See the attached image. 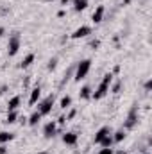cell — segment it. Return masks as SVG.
<instances>
[{
    "label": "cell",
    "instance_id": "obj_1",
    "mask_svg": "<svg viewBox=\"0 0 152 154\" xmlns=\"http://www.w3.org/2000/svg\"><path fill=\"white\" fill-rule=\"evenodd\" d=\"M111 84H113V74H111V72H108V74H104L102 82L99 84V88H97L95 91H91V99L99 100V99L106 97V95H108V91H109V86H111Z\"/></svg>",
    "mask_w": 152,
    "mask_h": 154
},
{
    "label": "cell",
    "instance_id": "obj_2",
    "mask_svg": "<svg viewBox=\"0 0 152 154\" xmlns=\"http://www.w3.org/2000/svg\"><path fill=\"white\" fill-rule=\"evenodd\" d=\"M91 70V59H82L79 65L75 66V81L81 82L82 79H86V75Z\"/></svg>",
    "mask_w": 152,
    "mask_h": 154
},
{
    "label": "cell",
    "instance_id": "obj_3",
    "mask_svg": "<svg viewBox=\"0 0 152 154\" xmlns=\"http://www.w3.org/2000/svg\"><path fill=\"white\" fill-rule=\"evenodd\" d=\"M20 45H22L20 34H18V32H13V36L9 38V43H7V54H9V57H13V56H16V54H18Z\"/></svg>",
    "mask_w": 152,
    "mask_h": 154
},
{
    "label": "cell",
    "instance_id": "obj_4",
    "mask_svg": "<svg viewBox=\"0 0 152 154\" xmlns=\"http://www.w3.org/2000/svg\"><path fill=\"white\" fill-rule=\"evenodd\" d=\"M54 100H56V97L54 95H48L47 99H43L41 102H38V111L41 115H48L50 111H52V106H54Z\"/></svg>",
    "mask_w": 152,
    "mask_h": 154
},
{
    "label": "cell",
    "instance_id": "obj_5",
    "mask_svg": "<svg viewBox=\"0 0 152 154\" xmlns=\"http://www.w3.org/2000/svg\"><path fill=\"white\" fill-rule=\"evenodd\" d=\"M56 133H57V122H56V120L47 122V124H45V127H43V136L50 140V138H54V136H56Z\"/></svg>",
    "mask_w": 152,
    "mask_h": 154
},
{
    "label": "cell",
    "instance_id": "obj_6",
    "mask_svg": "<svg viewBox=\"0 0 152 154\" xmlns=\"http://www.w3.org/2000/svg\"><path fill=\"white\" fill-rule=\"evenodd\" d=\"M138 122V108L134 106L132 109H131V113H129V116H127V120L123 122V129L127 131V129H131V127H134V124Z\"/></svg>",
    "mask_w": 152,
    "mask_h": 154
},
{
    "label": "cell",
    "instance_id": "obj_7",
    "mask_svg": "<svg viewBox=\"0 0 152 154\" xmlns=\"http://www.w3.org/2000/svg\"><path fill=\"white\" fill-rule=\"evenodd\" d=\"M90 34H91V27H90V25H81V27H77L75 31L72 32V38L74 39H81V38L90 36Z\"/></svg>",
    "mask_w": 152,
    "mask_h": 154
},
{
    "label": "cell",
    "instance_id": "obj_8",
    "mask_svg": "<svg viewBox=\"0 0 152 154\" xmlns=\"http://www.w3.org/2000/svg\"><path fill=\"white\" fill-rule=\"evenodd\" d=\"M77 140H79V134L77 133H72V131L63 133V143L65 145H75Z\"/></svg>",
    "mask_w": 152,
    "mask_h": 154
},
{
    "label": "cell",
    "instance_id": "obj_9",
    "mask_svg": "<svg viewBox=\"0 0 152 154\" xmlns=\"http://www.w3.org/2000/svg\"><path fill=\"white\" fill-rule=\"evenodd\" d=\"M108 134H111V129H109L108 125H104V127H100V129L95 133V136H93V142H95V143H100V140H102V138H106Z\"/></svg>",
    "mask_w": 152,
    "mask_h": 154
},
{
    "label": "cell",
    "instance_id": "obj_10",
    "mask_svg": "<svg viewBox=\"0 0 152 154\" xmlns=\"http://www.w3.org/2000/svg\"><path fill=\"white\" fill-rule=\"evenodd\" d=\"M104 13H106V7H104V5H99V7L93 11V16H91L93 23H100V22L104 20Z\"/></svg>",
    "mask_w": 152,
    "mask_h": 154
},
{
    "label": "cell",
    "instance_id": "obj_11",
    "mask_svg": "<svg viewBox=\"0 0 152 154\" xmlns=\"http://www.w3.org/2000/svg\"><path fill=\"white\" fill-rule=\"evenodd\" d=\"M39 99H41V88H39V86H34V88L31 90V97H29V104H31V106H34L36 102H39Z\"/></svg>",
    "mask_w": 152,
    "mask_h": 154
},
{
    "label": "cell",
    "instance_id": "obj_12",
    "mask_svg": "<svg viewBox=\"0 0 152 154\" xmlns=\"http://www.w3.org/2000/svg\"><path fill=\"white\" fill-rule=\"evenodd\" d=\"M20 104H22V97H20V95H14V97L9 99V102H7V111H16V109L20 108Z\"/></svg>",
    "mask_w": 152,
    "mask_h": 154
},
{
    "label": "cell",
    "instance_id": "obj_13",
    "mask_svg": "<svg viewBox=\"0 0 152 154\" xmlns=\"http://www.w3.org/2000/svg\"><path fill=\"white\" fill-rule=\"evenodd\" d=\"M41 118H43V115H41L39 111H34L32 115H31L29 118H27V124H29L31 127H36V125H38L39 122H41Z\"/></svg>",
    "mask_w": 152,
    "mask_h": 154
},
{
    "label": "cell",
    "instance_id": "obj_14",
    "mask_svg": "<svg viewBox=\"0 0 152 154\" xmlns=\"http://www.w3.org/2000/svg\"><path fill=\"white\" fill-rule=\"evenodd\" d=\"M13 138H14V134H13V133H9V131H0V145L9 143Z\"/></svg>",
    "mask_w": 152,
    "mask_h": 154
},
{
    "label": "cell",
    "instance_id": "obj_15",
    "mask_svg": "<svg viewBox=\"0 0 152 154\" xmlns=\"http://www.w3.org/2000/svg\"><path fill=\"white\" fill-rule=\"evenodd\" d=\"M34 59H36V56H34V54H27V56L23 57V61L20 63V68H29V66L34 63Z\"/></svg>",
    "mask_w": 152,
    "mask_h": 154
},
{
    "label": "cell",
    "instance_id": "obj_16",
    "mask_svg": "<svg viewBox=\"0 0 152 154\" xmlns=\"http://www.w3.org/2000/svg\"><path fill=\"white\" fill-rule=\"evenodd\" d=\"M86 7H88V0H74V9H75L77 13L84 11Z\"/></svg>",
    "mask_w": 152,
    "mask_h": 154
},
{
    "label": "cell",
    "instance_id": "obj_17",
    "mask_svg": "<svg viewBox=\"0 0 152 154\" xmlns=\"http://www.w3.org/2000/svg\"><path fill=\"white\" fill-rule=\"evenodd\" d=\"M111 136H113V142H114V143H120V142L125 138V129H120V131H116V133H113Z\"/></svg>",
    "mask_w": 152,
    "mask_h": 154
},
{
    "label": "cell",
    "instance_id": "obj_18",
    "mask_svg": "<svg viewBox=\"0 0 152 154\" xmlns=\"http://www.w3.org/2000/svg\"><path fill=\"white\" fill-rule=\"evenodd\" d=\"M79 97L81 99H91V88L90 86H82L81 91H79Z\"/></svg>",
    "mask_w": 152,
    "mask_h": 154
},
{
    "label": "cell",
    "instance_id": "obj_19",
    "mask_svg": "<svg viewBox=\"0 0 152 154\" xmlns=\"http://www.w3.org/2000/svg\"><path fill=\"white\" fill-rule=\"evenodd\" d=\"M59 106H61V109H68V108L72 106V97H70V95H65V97L61 99Z\"/></svg>",
    "mask_w": 152,
    "mask_h": 154
},
{
    "label": "cell",
    "instance_id": "obj_20",
    "mask_svg": "<svg viewBox=\"0 0 152 154\" xmlns=\"http://www.w3.org/2000/svg\"><path fill=\"white\" fill-rule=\"evenodd\" d=\"M18 120V111H7V118H5V124H14Z\"/></svg>",
    "mask_w": 152,
    "mask_h": 154
},
{
    "label": "cell",
    "instance_id": "obj_21",
    "mask_svg": "<svg viewBox=\"0 0 152 154\" xmlns=\"http://www.w3.org/2000/svg\"><path fill=\"white\" fill-rule=\"evenodd\" d=\"M111 134H113V133H111ZM111 134H108V136H106V138H102V140H100V145H102V147H113V136H111Z\"/></svg>",
    "mask_w": 152,
    "mask_h": 154
},
{
    "label": "cell",
    "instance_id": "obj_22",
    "mask_svg": "<svg viewBox=\"0 0 152 154\" xmlns=\"http://www.w3.org/2000/svg\"><path fill=\"white\" fill-rule=\"evenodd\" d=\"M109 88H111V91H113V93H118V91L122 90V81H118V82H114L113 86H109Z\"/></svg>",
    "mask_w": 152,
    "mask_h": 154
},
{
    "label": "cell",
    "instance_id": "obj_23",
    "mask_svg": "<svg viewBox=\"0 0 152 154\" xmlns=\"http://www.w3.org/2000/svg\"><path fill=\"white\" fill-rule=\"evenodd\" d=\"M56 66H57V59H56V57H52V59L48 61L47 68H48V70H56Z\"/></svg>",
    "mask_w": 152,
    "mask_h": 154
},
{
    "label": "cell",
    "instance_id": "obj_24",
    "mask_svg": "<svg viewBox=\"0 0 152 154\" xmlns=\"http://www.w3.org/2000/svg\"><path fill=\"white\" fill-rule=\"evenodd\" d=\"M97 154H114V149L113 147H102Z\"/></svg>",
    "mask_w": 152,
    "mask_h": 154
},
{
    "label": "cell",
    "instance_id": "obj_25",
    "mask_svg": "<svg viewBox=\"0 0 152 154\" xmlns=\"http://www.w3.org/2000/svg\"><path fill=\"white\" fill-rule=\"evenodd\" d=\"M75 115H77V109H70V113L66 115V122H68V120H72Z\"/></svg>",
    "mask_w": 152,
    "mask_h": 154
},
{
    "label": "cell",
    "instance_id": "obj_26",
    "mask_svg": "<svg viewBox=\"0 0 152 154\" xmlns=\"http://www.w3.org/2000/svg\"><path fill=\"white\" fill-rule=\"evenodd\" d=\"M57 124H59V125L66 124V115H61V116H59V118H57Z\"/></svg>",
    "mask_w": 152,
    "mask_h": 154
},
{
    "label": "cell",
    "instance_id": "obj_27",
    "mask_svg": "<svg viewBox=\"0 0 152 154\" xmlns=\"http://www.w3.org/2000/svg\"><path fill=\"white\" fill-rule=\"evenodd\" d=\"M150 90H152V81L149 79V81L145 82V91H150Z\"/></svg>",
    "mask_w": 152,
    "mask_h": 154
},
{
    "label": "cell",
    "instance_id": "obj_28",
    "mask_svg": "<svg viewBox=\"0 0 152 154\" xmlns=\"http://www.w3.org/2000/svg\"><path fill=\"white\" fill-rule=\"evenodd\" d=\"M7 152V147L5 145H0V154H5Z\"/></svg>",
    "mask_w": 152,
    "mask_h": 154
},
{
    "label": "cell",
    "instance_id": "obj_29",
    "mask_svg": "<svg viewBox=\"0 0 152 154\" xmlns=\"http://www.w3.org/2000/svg\"><path fill=\"white\" fill-rule=\"evenodd\" d=\"M4 34H5V31H4V27H0V38H2Z\"/></svg>",
    "mask_w": 152,
    "mask_h": 154
},
{
    "label": "cell",
    "instance_id": "obj_30",
    "mask_svg": "<svg viewBox=\"0 0 152 154\" xmlns=\"http://www.w3.org/2000/svg\"><path fill=\"white\" fill-rule=\"evenodd\" d=\"M114 154H127V152H125V151H116Z\"/></svg>",
    "mask_w": 152,
    "mask_h": 154
},
{
    "label": "cell",
    "instance_id": "obj_31",
    "mask_svg": "<svg viewBox=\"0 0 152 154\" xmlns=\"http://www.w3.org/2000/svg\"><path fill=\"white\" fill-rule=\"evenodd\" d=\"M61 4H68V0H61Z\"/></svg>",
    "mask_w": 152,
    "mask_h": 154
},
{
    "label": "cell",
    "instance_id": "obj_32",
    "mask_svg": "<svg viewBox=\"0 0 152 154\" xmlns=\"http://www.w3.org/2000/svg\"><path fill=\"white\" fill-rule=\"evenodd\" d=\"M129 2H131V0H123V4H129Z\"/></svg>",
    "mask_w": 152,
    "mask_h": 154
},
{
    "label": "cell",
    "instance_id": "obj_33",
    "mask_svg": "<svg viewBox=\"0 0 152 154\" xmlns=\"http://www.w3.org/2000/svg\"><path fill=\"white\" fill-rule=\"evenodd\" d=\"M47 2H54V0H47Z\"/></svg>",
    "mask_w": 152,
    "mask_h": 154
},
{
    "label": "cell",
    "instance_id": "obj_34",
    "mask_svg": "<svg viewBox=\"0 0 152 154\" xmlns=\"http://www.w3.org/2000/svg\"><path fill=\"white\" fill-rule=\"evenodd\" d=\"M143 154H150V152H143Z\"/></svg>",
    "mask_w": 152,
    "mask_h": 154
}]
</instances>
